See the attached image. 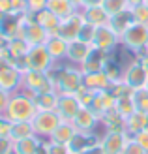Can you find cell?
Returning <instances> with one entry per match:
<instances>
[{"label":"cell","mask_w":148,"mask_h":154,"mask_svg":"<svg viewBox=\"0 0 148 154\" xmlns=\"http://www.w3.org/2000/svg\"><path fill=\"white\" fill-rule=\"evenodd\" d=\"M49 75L58 94H79L83 88V70L66 60L54 64L49 70Z\"/></svg>","instance_id":"obj_1"},{"label":"cell","mask_w":148,"mask_h":154,"mask_svg":"<svg viewBox=\"0 0 148 154\" xmlns=\"http://www.w3.org/2000/svg\"><path fill=\"white\" fill-rule=\"evenodd\" d=\"M36 113H38V107H36L34 98L23 90H17L11 94L4 115L11 122H25V120H32Z\"/></svg>","instance_id":"obj_2"},{"label":"cell","mask_w":148,"mask_h":154,"mask_svg":"<svg viewBox=\"0 0 148 154\" xmlns=\"http://www.w3.org/2000/svg\"><path fill=\"white\" fill-rule=\"evenodd\" d=\"M23 92H26L28 96H38V94H45V92H53L54 83L51 79L49 72H34V70H23V81H21V88Z\"/></svg>","instance_id":"obj_3"},{"label":"cell","mask_w":148,"mask_h":154,"mask_svg":"<svg viewBox=\"0 0 148 154\" xmlns=\"http://www.w3.org/2000/svg\"><path fill=\"white\" fill-rule=\"evenodd\" d=\"M120 45L126 51H129L131 55L137 57L139 53H143L144 49H148V26L133 23V25L122 34Z\"/></svg>","instance_id":"obj_4"},{"label":"cell","mask_w":148,"mask_h":154,"mask_svg":"<svg viewBox=\"0 0 148 154\" xmlns=\"http://www.w3.org/2000/svg\"><path fill=\"white\" fill-rule=\"evenodd\" d=\"M56 64L49 55L45 45H34L26 53V57L19 62L21 70H34V72H49L51 68Z\"/></svg>","instance_id":"obj_5"},{"label":"cell","mask_w":148,"mask_h":154,"mask_svg":"<svg viewBox=\"0 0 148 154\" xmlns=\"http://www.w3.org/2000/svg\"><path fill=\"white\" fill-rule=\"evenodd\" d=\"M21 17V38L25 40L30 47H34V45H45L47 42V32H45V28L41 25H38L36 19H34V13L32 11H26L19 15Z\"/></svg>","instance_id":"obj_6"},{"label":"cell","mask_w":148,"mask_h":154,"mask_svg":"<svg viewBox=\"0 0 148 154\" xmlns=\"http://www.w3.org/2000/svg\"><path fill=\"white\" fill-rule=\"evenodd\" d=\"M21 81H23V70L13 60L0 57V88L13 94L21 88Z\"/></svg>","instance_id":"obj_7"},{"label":"cell","mask_w":148,"mask_h":154,"mask_svg":"<svg viewBox=\"0 0 148 154\" xmlns=\"http://www.w3.org/2000/svg\"><path fill=\"white\" fill-rule=\"evenodd\" d=\"M146 79H148V72L144 70V66L141 64V60H139V58L133 57L126 66H124V72H122V83L126 85L128 88H131L133 92L144 88Z\"/></svg>","instance_id":"obj_8"},{"label":"cell","mask_w":148,"mask_h":154,"mask_svg":"<svg viewBox=\"0 0 148 154\" xmlns=\"http://www.w3.org/2000/svg\"><path fill=\"white\" fill-rule=\"evenodd\" d=\"M60 122H62V119L58 117L56 111H38L32 119V126H34L36 135L45 141L53 135V132L56 130Z\"/></svg>","instance_id":"obj_9"},{"label":"cell","mask_w":148,"mask_h":154,"mask_svg":"<svg viewBox=\"0 0 148 154\" xmlns=\"http://www.w3.org/2000/svg\"><path fill=\"white\" fill-rule=\"evenodd\" d=\"M101 135L103 134H98L96 130H92V132H81V130H77V134L71 137V141L66 147H68L69 154H86L88 150H92L94 147L99 145Z\"/></svg>","instance_id":"obj_10"},{"label":"cell","mask_w":148,"mask_h":154,"mask_svg":"<svg viewBox=\"0 0 148 154\" xmlns=\"http://www.w3.org/2000/svg\"><path fill=\"white\" fill-rule=\"evenodd\" d=\"M129 139L126 130H105L101 135L99 147L103 154H122L124 145Z\"/></svg>","instance_id":"obj_11"},{"label":"cell","mask_w":148,"mask_h":154,"mask_svg":"<svg viewBox=\"0 0 148 154\" xmlns=\"http://www.w3.org/2000/svg\"><path fill=\"white\" fill-rule=\"evenodd\" d=\"M92 47L99 49V51H105V53H113L120 47V36H116L109 25L105 26H96V32H94V40H92Z\"/></svg>","instance_id":"obj_12"},{"label":"cell","mask_w":148,"mask_h":154,"mask_svg":"<svg viewBox=\"0 0 148 154\" xmlns=\"http://www.w3.org/2000/svg\"><path fill=\"white\" fill-rule=\"evenodd\" d=\"M83 26H84V17H83L81 10H77L75 13L68 15L66 19L60 21V26H58V32L56 34L62 36L66 42H73V40L79 38Z\"/></svg>","instance_id":"obj_13"},{"label":"cell","mask_w":148,"mask_h":154,"mask_svg":"<svg viewBox=\"0 0 148 154\" xmlns=\"http://www.w3.org/2000/svg\"><path fill=\"white\" fill-rule=\"evenodd\" d=\"M83 107L81 100L77 98V94H60L58 96V105H56V113L62 120H69L73 122L75 115L79 113Z\"/></svg>","instance_id":"obj_14"},{"label":"cell","mask_w":148,"mask_h":154,"mask_svg":"<svg viewBox=\"0 0 148 154\" xmlns=\"http://www.w3.org/2000/svg\"><path fill=\"white\" fill-rule=\"evenodd\" d=\"M94 51V47H92V43L88 42H83V40H73L69 42L68 45V55H66V62L69 64H75V66H81L84 60H86L90 57V53Z\"/></svg>","instance_id":"obj_15"},{"label":"cell","mask_w":148,"mask_h":154,"mask_svg":"<svg viewBox=\"0 0 148 154\" xmlns=\"http://www.w3.org/2000/svg\"><path fill=\"white\" fill-rule=\"evenodd\" d=\"M114 105H116V98L109 90H101V92H94V98H92L88 107L101 119L107 111L114 109Z\"/></svg>","instance_id":"obj_16"},{"label":"cell","mask_w":148,"mask_h":154,"mask_svg":"<svg viewBox=\"0 0 148 154\" xmlns=\"http://www.w3.org/2000/svg\"><path fill=\"white\" fill-rule=\"evenodd\" d=\"M73 124H75L77 130H81V132H92V130H96L99 126V117L90 109V107L83 105L79 109V113L75 115Z\"/></svg>","instance_id":"obj_17"},{"label":"cell","mask_w":148,"mask_h":154,"mask_svg":"<svg viewBox=\"0 0 148 154\" xmlns=\"http://www.w3.org/2000/svg\"><path fill=\"white\" fill-rule=\"evenodd\" d=\"M68 45H69V42H66L64 38L58 36V34H51V36H47V42H45V47H47L49 55L53 57L54 62H64V60H66Z\"/></svg>","instance_id":"obj_18"},{"label":"cell","mask_w":148,"mask_h":154,"mask_svg":"<svg viewBox=\"0 0 148 154\" xmlns=\"http://www.w3.org/2000/svg\"><path fill=\"white\" fill-rule=\"evenodd\" d=\"M111 53H105V51H99V49H94L90 53V57L84 60V62L79 66L83 73H96V72H103L105 68V62Z\"/></svg>","instance_id":"obj_19"},{"label":"cell","mask_w":148,"mask_h":154,"mask_svg":"<svg viewBox=\"0 0 148 154\" xmlns=\"http://www.w3.org/2000/svg\"><path fill=\"white\" fill-rule=\"evenodd\" d=\"M107 25H109V28H111L116 36L122 38V34L126 32L131 25H133V15H131V10L128 8V10H124V11H120V13L111 15Z\"/></svg>","instance_id":"obj_20"},{"label":"cell","mask_w":148,"mask_h":154,"mask_svg":"<svg viewBox=\"0 0 148 154\" xmlns=\"http://www.w3.org/2000/svg\"><path fill=\"white\" fill-rule=\"evenodd\" d=\"M111 81L105 75V72H96V73H83V87L92 92H101L111 88Z\"/></svg>","instance_id":"obj_21"},{"label":"cell","mask_w":148,"mask_h":154,"mask_svg":"<svg viewBox=\"0 0 148 154\" xmlns=\"http://www.w3.org/2000/svg\"><path fill=\"white\" fill-rule=\"evenodd\" d=\"M21 34V17L15 13H8L0 21V36L6 38V40H11V38Z\"/></svg>","instance_id":"obj_22"},{"label":"cell","mask_w":148,"mask_h":154,"mask_svg":"<svg viewBox=\"0 0 148 154\" xmlns=\"http://www.w3.org/2000/svg\"><path fill=\"white\" fill-rule=\"evenodd\" d=\"M43 147V139L38 135H30L25 139L13 141V152L15 154H38Z\"/></svg>","instance_id":"obj_23"},{"label":"cell","mask_w":148,"mask_h":154,"mask_svg":"<svg viewBox=\"0 0 148 154\" xmlns=\"http://www.w3.org/2000/svg\"><path fill=\"white\" fill-rule=\"evenodd\" d=\"M81 13L84 17V23H88L92 26H105L109 23V13L103 10V6L81 8Z\"/></svg>","instance_id":"obj_24"},{"label":"cell","mask_w":148,"mask_h":154,"mask_svg":"<svg viewBox=\"0 0 148 154\" xmlns=\"http://www.w3.org/2000/svg\"><path fill=\"white\" fill-rule=\"evenodd\" d=\"M77 134V128L73 122L69 120H62L60 124L56 126V130L53 132V135L49 137V141L53 143H58V145H68L69 141H71V137Z\"/></svg>","instance_id":"obj_25"},{"label":"cell","mask_w":148,"mask_h":154,"mask_svg":"<svg viewBox=\"0 0 148 154\" xmlns=\"http://www.w3.org/2000/svg\"><path fill=\"white\" fill-rule=\"evenodd\" d=\"M8 55H10V58L13 60L15 64L19 66V62L23 58L26 57V53L30 51V45L23 40L21 36H15V38H11V40H8Z\"/></svg>","instance_id":"obj_26"},{"label":"cell","mask_w":148,"mask_h":154,"mask_svg":"<svg viewBox=\"0 0 148 154\" xmlns=\"http://www.w3.org/2000/svg\"><path fill=\"white\" fill-rule=\"evenodd\" d=\"M34 19H36L38 25H41V26L45 28V32H47L49 36L58 32V26H60V21H62V19L56 17L53 11H49L47 8H45V10H41V11H38V13H34Z\"/></svg>","instance_id":"obj_27"},{"label":"cell","mask_w":148,"mask_h":154,"mask_svg":"<svg viewBox=\"0 0 148 154\" xmlns=\"http://www.w3.org/2000/svg\"><path fill=\"white\" fill-rule=\"evenodd\" d=\"M148 128V115L146 113H141V111H135L131 117L126 119L124 122V130L128 132V135H135L139 132Z\"/></svg>","instance_id":"obj_28"},{"label":"cell","mask_w":148,"mask_h":154,"mask_svg":"<svg viewBox=\"0 0 148 154\" xmlns=\"http://www.w3.org/2000/svg\"><path fill=\"white\" fill-rule=\"evenodd\" d=\"M124 66H126V64H122L120 58H116V57H114V51H113L111 55H109L107 62H105V68H103V72H105V75L109 77V81H111V83H118V81H122Z\"/></svg>","instance_id":"obj_29"},{"label":"cell","mask_w":148,"mask_h":154,"mask_svg":"<svg viewBox=\"0 0 148 154\" xmlns=\"http://www.w3.org/2000/svg\"><path fill=\"white\" fill-rule=\"evenodd\" d=\"M58 96H60V94H58L56 90L34 96V102H36L38 111H56V105H58Z\"/></svg>","instance_id":"obj_30"},{"label":"cell","mask_w":148,"mask_h":154,"mask_svg":"<svg viewBox=\"0 0 148 154\" xmlns=\"http://www.w3.org/2000/svg\"><path fill=\"white\" fill-rule=\"evenodd\" d=\"M47 10L53 11L60 19H66L68 15H71V13L77 11L69 0H47Z\"/></svg>","instance_id":"obj_31"},{"label":"cell","mask_w":148,"mask_h":154,"mask_svg":"<svg viewBox=\"0 0 148 154\" xmlns=\"http://www.w3.org/2000/svg\"><path fill=\"white\" fill-rule=\"evenodd\" d=\"M114 109L120 113V117L126 120L128 117H131L135 111H137V107H135V100H133V92L131 94H126V96H120V98H116V105H114Z\"/></svg>","instance_id":"obj_32"},{"label":"cell","mask_w":148,"mask_h":154,"mask_svg":"<svg viewBox=\"0 0 148 154\" xmlns=\"http://www.w3.org/2000/svg\"><path fill=\"white\" fill-rule=\"evenodd\" d=\"M30 135H36L34 126H32V120L13 122V126H11V134H10V139L19 141V139H25V137H30Z\"/></svg>","instance_id":"obj_33"},{"label":"cell","mask_w":148,"mask_h":154,"mask_svg":"<svg viewBox=\"0 0 148 154\" xmlns=\"http://www.w3.org/2000/svg\"><path fill=\"white\" fill-rule=\"evenodd\" d=\"M124 122H126V120L120 117V113L116 109L107 111L103 117L99 119V124L103 126L105 130H124Z\"/></svg>","instance_id":"obj_34"},{"label":"cell","mask_w":148,"mask_h":154,"mask_svg":"<svg viewBox=\"0 0 148 154\" xmlns=\"http://www.w3.org/2000/svg\"><path fill=\"white\" fill-rule=\"evenodd\" d=\"M129 10H131V15H133V23L148 26V6H146V4L135 6V8H129Z\"/></svg>","instance_id":"obj_35"},{"label":"cell","mask_w":148,"mask_h":154,"mask_svg":"<svg viewBox=\"0 0 148 154\" xmlns=\"http://www.w3.org/2000/svg\"><path fill=\"white\" fill-rule=\"evenodd\" d=\"M103 10L109 13V17H111V15H114V13H120L124 10H128V2L126 0H105Z\"/></svg>","instance_id":"obj_36"},{"label":"cell","mask_w":148,"mask_h":154,"mask_svg":"<svg viewBox=\"0 0 148 154\" xmlns=\"http://www.w3.org/2000/svg\"><path fill=\"white\" fill-rule=\"evenodd\" d=\"M133 100H135L137 111H141V113H146V115H148V90H144V88L135 90V92H133Z\"/></svg>","instance_id":"obj_37"},{"label":"cell","mask_w":148,"mask_h":154,"mask_svg":"<svg viewBox=\"0 0 148 154\" xmlns=\"http://www.w3.org/2000/svg\"><path fill=\"white\" fill-rule=\"evenodd\" d=\"M122 154H148L141 145H139L133 137L129 135V139L126 141V145H124V150H122Z\"/></svg>","instance_id":"obj_38"},{"label":"cell","mask_w":148,"mask_h":154,"mask_svg":"<svg viewBox=\"0 0 148 154\" xmlns=\"http://www.w3.org/2000/svg\"><path fill=\"white\" fill-rule=\"evenodd\" d=\"M43 145H45V149H47V152H49V154H69V150H68L66 145L53 143V141H49V139H45V141H43Z\"/></svg>","instance_id":"obj_39"},{"label":"cell","mask_w":148,"mask_h":154,"mask_svg":"<svg viewBox=\"0 0 148 154\" xmlns=\"http://www.w3.org/2000/svg\"><path fill=\"white\" fill-rule=\"evenodd\" d=\"M11 126H13V122L8 119L6 115H0V137H10Z\"/></svg>","instance_id":"obj_40"},{"label":"cell","mask_w":148,"mask_h":154,"mask_svg":"<svg viewBox=\"0 0 148 154\" xmlns=\"http://www.w3.org/2000/svg\"><path fill=\"white\" fill-rule=\"evenodd\" d=\"M94 32H96V26H92V25H88V23H84V26H83V30H81V34H79V40L92 43V40H94Z\"/></svg>","instance_id":"obj_41"},{"label":"cell","mask_w":148,"mask_h":154,"mask_svg":"<svg viewBox=\"0 0 148 154\" xmlns=\"http://www.w3.org/2000/svg\"><path fill=\"white\" fill-rule=\"evenodd\" d=\"M11 8L15 15H23L28 11V2L26 0H11Z\"/></svg>","instance_id":"obj_42"},{"label":"cell","mask_w":148,"mask_h":154,"mask_svg":"<svg viewBox=\"0 0 148 154\" xmlns=\"http://www.w3.org/2000/svg\"><path fill=\"white\" fill-rule=\"evenodd\" d=\"M26 2H28V11L32 13H38L47 8V0H26Z\"/></svg>","instance_id":"obj_43"},{"label":"cell","mask_w":148,"mask_h":154,"mask_svg":"<svg viewBox=\"0 0 148 154\" xmlns=\"http://www.w3.org/2000/svg\"><path fill=\"white\" fill-rule=\"evenodd\" d=\"M13 152V139L0 137V154H11Z\"/></svg>","instance_id":"obj_44"},{"label":"cell","mask_w":148,"mask_h":154,"mask_svg":"<svg viewBox=\"0 0 148 154\" xmlns=\"http://www.w3.org/2000/svg\"><path fill=\"white\" fill-rule=\"evenodd\" d=\"M131 137H133V139H135V141H137V143L148 152V128L143 130V132H139V134H135V135H131Z\"/></svg>","instance_id":"obj_45"},{"label":"cell","mask_w":148,"mask_h":154,"mask_svg":"<svg viewBox=\"0 0 148 154\" xmlns=\"http://www.w3.org/2000/svg\"><path fill=\"white\" fill-rule=\"evenodd\" d=\"M10 98H11V92L0 88V115L6 113V107H8V103H10Z\"/></svg>","instance_id":"obj_46"},{"label":"cell","mask_w":148,"mask_h":154,"mask_svg":"<svg viewBox=\"0 0 148 154\" xmlns=\"http://www.w3.org/2000/svg\"><path fill=\"white\" fill-rule=\"evenodd\" d=\"M0 11H2L4 15H8V13H13L11 0H0Z\"/></svg>","instance_id":"obj_47"},{"label":"cell","mask_w":148,"mask_h":154,"mask_svg":"<svg viewBox=\"0 0 148 154\" xmlns=\"http://www.w3.org/2000/svg\"><path fill=\"white\" fill-rule=\"evenodd\" d=\"M137 58L141 60V64L144 66V70L148 72V49H144L143 53H139V55H137Z\"/></svg>","instance_id":"obj_48"},{"label":"cell","mask_w":148,"mask_h":154,"mask_svg":"<svg viewBox=\"0 0 148 154\" xmlns=\"http://www.w3.org/2000/svg\"><path fill=\"white\" fill-rule=\"evenodd\" d=\"M105 0H83V8H94V6H103Z\"/></svg>","instance_id":"obj_49"},{"label":"cell","mask_w":148,"mask_h":154,"mask_svg":"<svg viewBox=\"0 0 148 154\" xmlns=\"http://www.w3.org/2000/svg\"><path fill=\"white\" fill-rule=\"evenodd\" d=\"M128 2V8H135V6H141V4H144L146 0H126Z\"/></svg>","instance_id":"obj_50"},{"label":"cell","mask_w":148,"mask_h":154,"mask_svg":"<svg viewBox=\"0 0 148 154\" xmlns=\"http://www.w3.org/2000/svg\"><path fill=\"white\" fill-rule=\"evenodd\" d=\"M69 2L73 4L75 10H81V8H83V0H69Z\"/></svg>","instance_id":"obj_51"},{"label":"cell","mask_w":148,"mask_h":154,"mask_svg":"<svg viewBox=\"0 0 148 154\" xmlns=\"http://www.w3.org/2000/svg\"><path fill=\"white\" fill-rule=\"evenodd\" d=\"M38 154H49V152H47V149H45V145H43V147H41V150L38 152Z\"/></svg>","instance_id":"obj_52"},{"label":"cell","mask_w":148,"mask_h":154,"mask_svg":"<svg viewBox=\"0 0 148 154\" xmlns=\"http://www.w3.org/2000/svg\"><path fill=\"white\" fill-rule=\"evenodd\" d=\"M144 90H148V79H146V85H144Z\"/></svg>","instance_id":"obj_53"},{"label":"cell","mask_w":148,"mask_h":154,"mask_svg":"<svg viewBox=\"0 0 148 154\" xmlns=\"http://www.w3.org/2000/svg\"><path fill=\"white\" fill-rule=\"evenodd\" d=\"M2 17H4V13H2V11H0V21H2Z\"/></svg>","instance_id":"obj_54"},{"label":"cell","mask_w":148,"mask_h":154,"mask_svg":"<svg viewBox=\"0 0 148 154\" xmlns=\"http://www.w3.org/2000/svg\"><path fill=\"white\" fill-rule=\"evenodd\" d=\"M144 4H146V6H148V0H146V2H144Z\"/></svg>","instance_id":"obj_55"}]
</instances>
